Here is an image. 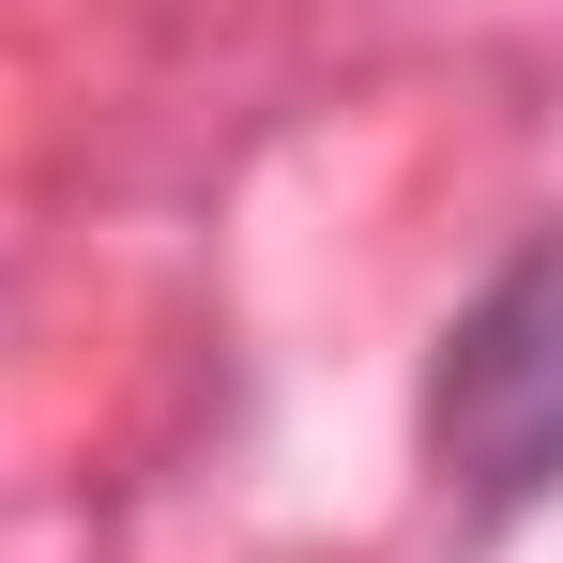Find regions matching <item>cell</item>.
Returning a JSON list of instances; mask_svg holds the SVG:
<instances>
[{
	"mask_svg": "<svg viewBox=\"0 0 563 563\" xmlns=\"http://www.w3.org/2000/svg\"><path fill=\"white\" fill-rule=\"evenodd\" d=\"M427 472L472 518H533L563 503V213L442 320L427 366Z\"/></svg>",
	"mask_w": 563,
	"mask_h": 563,
	"instance_id": "1",
	"label": "cell"
}]
</instances>
